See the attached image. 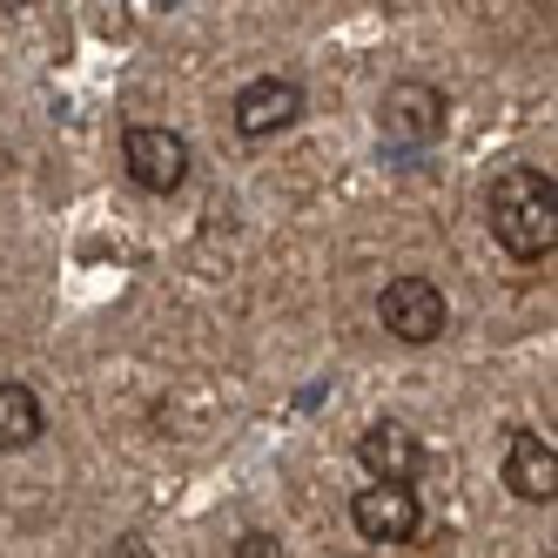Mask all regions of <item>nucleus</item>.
Wrapping results in <instances>:
<instances>
[{"instance_id":"nucleus-1","label":"nucleus","mask_w":558,"mask_h":558,"mask_svg":"<svg viewBox=\"0 0 558 558\" xmlns=\"http://www.w3.org/2000/svg\"><path fill=\"white\" fill-rule=\"evenodd\" d=\"M492 235L518 256V263H538V256H551V243H558V189H551V169H532V162H518V169H505L498 182H492Z\"/></svg>"},{"instance_id":"nucleus-10","label":"nucleus","mask_w":558,"mask_h":558,"mask_svg":"<svg viewBox=\"0 0 558 558\" xmlns=\"http://www.w3.org/2000/svg\"><path fill=\"white\" fill-rule=\"evenodd\" d=\"M235 558H283V545H276L269 532H243L235 538Z\"/></svg>"},{"instance_id":"nucleus-3","label":"nucleus","mask_w":558,"mask_h":558,"mask_svg":"<svg viewBox=\"0 0 558 558\" xmlns=\"http://www.w3.org/2000/svg\"><path fill=\"white\" fill-rule=\"evenodd\" d=\"M445 95H437L430 82H397L390 95H384V108H377V129H384V142L390 148H430L437 135H445Z\"/></svg>"},{"instance_id":"nucleus-6","label":"nucleus","mask_w":558,"mask_h":558,"mask_svg":"<svg viewBox=\"0 0 558 558\" xmlns=\"http://www.w3.org/2000/svg\"><path fill=\"white\" fill-rule=\"evenodd\" d=\"M356 464H364L377 485H411V477L424 471V445H417V430H411V424L377 417L364 437H356Z\"/></svg>"},{"instance_id":"nucleus-4","label":"nucleus","mask_w":558,"mask_h":558,"mask_svg":"<svg viewBox=\"0 0 558 558\" xmlns=\"http://www.w3.org/2000/svg\"><path fill=\"white\" fill-rule=\"evenodd\" d=\"M350 525L364 532L371 545H411L417 538V525H424V505H417V492L411 485H371L350 498Z\"/></svg>"},{"instance_id":"nucleus-2","label":"nucleus","mask_w":558,"mask_h":558,"mask_svg":"<svg viewBox=\"0 0 558 558\" xmlns=\"http://www.w3.org/2000/svg\"><path fill=\"white\" fill-rule=\"evenodd\" d=\"M377 316H384V330L397 343H437L451 324V310H445V290L430 283V276H390L384 296H377Z\"/></svg>"},{"instance_id":"nucleus-9","label":"nucleus","mask_w":558,"mask_h":558,"mask_svg":"<svg viewBox=\"0 0 558 558\" xmlns=\"http://www.w3.org/2000/svg\"><path fill=\"white\" fill-rule=\"evenodd\" d=\"M41 430H48L41 397H34L27 384H0V445H8V451H27Z\"/></svg>"},{"instance_id":"nucleus-5","label":"nucleus","mask_w":558,"mask_h":558,"mask_svg":"<svg viewBox=\"0 0 558 558\" xmlns=\"http://www.w3.org/2000/svg\"><path fill=\"white\" fill-rule=\"evenodd\" d=\"M122 162H129L135 189H148V195H175V189L189 182V142H182L175 129L142 122V129H129V142H122Z\"/></svg>"},{"instance_id":"nucleus-8","label":"nucleus","mask_w":558,"mask_h":558,"mask_svg":"<svg viewBox=\"0 0 558 558\" xmlns=\"http://www.w3.org/2000/svg\"><path fill=\"white\" fill-rule=\"evenodd\" d=\"M505 485L525 498V505H551L558 492V458L538 430H511L505 437Z\"/></svg>"},{"instance_id":"nucleus-7","label":"nucleus","mask_w":558,"mask_h":558,"mask_svg":"<svg viewBox=\"0 0 558 558\" xmlns=\"http://www.w3.org/2000/svg\"><path fill=\"white\" fill-rule=\"evenodd\" d=\"M296 114H303V88L290 82V74H263V82H250L243 95H235V129H243L250 142L283 135Z\"/></svg>"}]
</instances>
